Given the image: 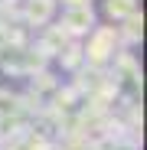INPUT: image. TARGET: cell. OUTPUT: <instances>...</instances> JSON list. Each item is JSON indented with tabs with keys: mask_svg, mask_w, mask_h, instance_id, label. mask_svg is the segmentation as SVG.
Instances as JSON below:
<instances>
[]
</instances>
